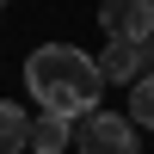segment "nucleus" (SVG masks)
Returning a JSON list of instances; mask_svg holds the SVG:
<instances>
[{"instance_id":"nucleus-1","label":"nucleus","mask_w":154,"mask_h":154,"mask_svg":"<svg viewBox=\"0 0 154 154\" xmlns=\"http://www.w3.org/2000/svg\"><path fill=\"white\" fill-rule=\"evenodd\" d=\"M25 86H31V99L43 111H62V117H86V111H99V93H105V68H99V56H86V49L74 43H43L25 56Z\"/></svg>"},{"instance_id":"nucleus-2","label":"nucleus","mask_w":154,"mask_h":154,"mask_svg":"<svg viewBox=\"0 0 154 154\" xmlns=\"http://www.w3.org/2000/svg\"><path fill=\"white\" fill-rule=\"evenodd\" d=\"M74 148L80 154H142V130H136V117H117V111H86L74 123Z\"/></svg>"},{"instance_id":"nucleus-3","label":"nucleus","mask_w":154,"mask_h":154,"mask_svg":"<svg viewBox=\"0 0 154 154\" xmlns=\"http://www.w3.org/2000/svg\"><path fill=\"white\" fill-rule=\"evenodd\" d=\"M99 31L123 37V43H148L154 37V0H105L99 6Z\"/></svg>"},{"instance_id":"nucleus-4","label":"nucleus","mask_w":154,"mask_h":154,"mask_svg":"<svg viewBox=\"0 0 154 154\" xmlns=\"http://www.w3.org/2000/svg\"><path fill=\"white\" fill-rule=\"evenodd\" d=\"M99 68H105V80H111V86L142 80V74H148V49H142V43H123V37H111L105 56H99Z\"/></svg>"},{"instance_id":"nucleus-5","label":"nucleus","mask_w":154,"mask_h":154,"mask_svg":"<svg viewBox=\"0 0 154 154\" xmlns=\"http://www.w3.org/2000/svg\"><path fill=\"white\" fill-rule=\"evenodd\" d=\"M74 142V117H62V111H37L31 117V154H62Z\"/></svg>"},{"instance_id":"nucleus-6","label":"nucleus","mask_w":154,"mask_h":154,"mask_svg":"<svg viewBox=\"0 0 154 154\" xmlns=\"http://www.w3.org/2000/svg\"><path fill=\"white\" fill-rule=\"evenodd\" d=\"M25 148H31V117H25V105L0 99V154H25Z\"/></svg>"},{"instance_id":"nucleus-7","label":"nucleus","mask_w":154,"mask_h":154,"mask_svg":"<svg viewBox=\"0 0 154 154\" xmlns=\"http://www.w3.org/2000/svg\"><path fill=\"white\" fill-rule=\"evenodd\" d=\"M130 117H136V130H154V74H142L130 86Z\"/></svg>"},{"instance_id":"nucleus-8","label":"nucleus","mask_w":154,"mask_h":154,"mask_svg":"<svg viewBox=\"0 0 154 154\" xmlns=\"http://www.w3.org/2000/svg\"><path fill=\"white\" fill-rule=\"evenodd\" d=\"M0 6H6V0H0Z\"/></svg>"}]
</instances>
